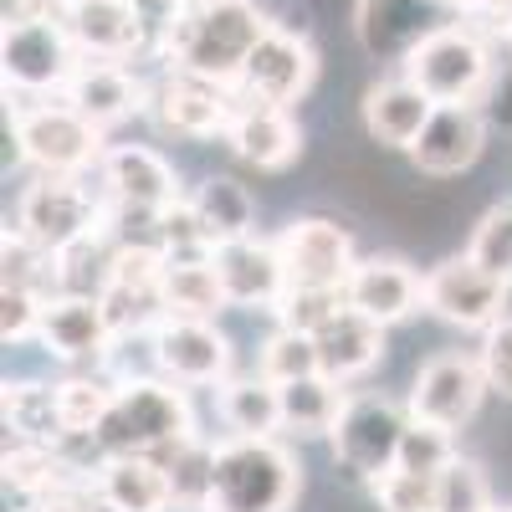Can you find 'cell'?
Instances as JSON below:
<instances>
[{
  "instance_id": "obj_50",
  "label": "cell",
  "mask_w": 512,
  "mask_h": 512,
  "mask_svg": "<svg viewBox=\"0 0 512 512\" xmlns=\"http://www.w3.org/2000/svg\"><path fill=\"white\" fill-rule=\"evenodd\" d=\"M431 512H436V507H431Z\"/></svg>"
},
{
  "instance_id": "obj_27",
  "label": "cell",
  "mask_w": 512,
  "mask_h": 512,
  "mask_svg": "<svg viewBox=\"0 0 512 512\" xmlns=\"http://www.w3.org/2000/svg\"><path fill=\"white\" fill-rule=\"evenodd\" d=\"M221 308H231V297L216 272V256H169L164 262V313L216 318Z\"/></svg>"
},
{
  "instance_id": "obj_5",
  "label": "cell",
  "mask_w": 512,
  "mask_h": 512,
  "mask_svg": "<svg viewBox=\"0 0 512 512\" xmlns=\"http://www.w3.org/2000/svg\"><path fill=\"white\" fill-rule=\"evenodd\" d=\"M16 128V154L36 164L41 175H82L88 164H103V128L82 118L72 103L52 108H26L11 118Z\"/></svg>"
},
{
  "instance_id": "obj_4",
  "label": "cell",
  "mask_w": 512,
  "mask_h": 512,
  "mask_svg": "<svg viewBox=\"0 0 512 512\" xmlns=\"http://www.w3.org/2000/svg\"><path fill=\"white\" fill-rule=\"evenodd\" d=\"M405 77L420 82V88L431 93L436 103H487L492 82H497L487 31H477L472 21L436 26L405 57Z\"/></svg>"
},
{
  "instance_id": "obj_29",
  "label": "cell",
  "mask_w": 512,
  "mask_h": 512,
  "mask_svg": "<svg viewBox=\"0 0 512 512\" xmlns=\"http://www.w3.org/2000/svg\"><path fill=\"white\" fill-rule=\"evenodd\" d=\"M6 431L16 441H41V446H62L67 441V420L57 384H6Z\"/></svg>"
},
{
  "instance_id": "obj_45",
  "label": "cell",
  "mask_w": 512,
  "mask_h": 512,
  "mask_svg": "<svg viewBox=\"0 0 512 512\" xmlns=\"http://www.w3.org/2000/svg\"><path fill=\"white\" fill-rule=\"evenodd\" d=\"M487 113H492L497 123H507V128H512V72L492 82V93H487Z\"/></svg>"
},
{
  "instance_id": "obj_22",
  "label": "cell",
  "mask_w": 512,
  "mask_h": 512,
  "mask_svg": "<svg viewBox=\"0 0 512 512\" xmlns=\"http://www.w3.org/2000/svg\"><path fill=\"white\" fill-rule=\"evenodd\" d=\"M41 344L57 359H103L113 344V323L103 297H82V292H57L47 297V313H41Z\"/></svg>"
},
{
  "instance_id": "obj_21",
  "label": "cell",
  "mask_w": 512,
  "mask_h": 512,
  "mask_svg": "<svg viewBox=\"0 0 512 512\" xmlns=\"http://www.w3.org/2000/svg\"><path fill=\"white\" fill-rule=\"evenodd\" d=\"M103 190L113 205H128V210H169L180 200V180L169 169V159L144 144H118L103 154Z\"/></svg>"
},
{
  "instance_id": "obj_44",
  "label": "cell",
  "mask_w": 512,
  "mask_h": 512,
  "mask_svg": "<svg viewBox=\"0 0 512 512\" xmlns=\"http://www.w3.org/2000/svg\"><path fill=\"white\" fill-rule=\"evenodd\" d=\"M31 512H108V502L98 497V482H67L57 492L31 497Z\"/></svg>"
},
{
  "instance_id": "obj_30",
  "label": "cell",
  "mask_w": 512,
  "mask_h": 512,
  "mask_svg": "<svg viewBox=\"0 0 512 512\" xmlns=\"http://www.w3.org/2000/svg\"><path fill=\"white\" fill-rule=\"evenodd\" d=\"M282 390V425L297 436H323L338 425V410H344V400H338V379L333 374H303V379H287L277 384Z\"/></svg>"
},
{
  "instance_id": "obj_46",
  "label": "cell",
  "mask_w": 512,
  "mask_h": 512,
  "mask_svg": "<svg viewBox=\"0 0 512 512\" xmlns=\"http://www.w3.org/2000/svg\"><path fill=\"white\" fill-rule=\"evenodd\" d=\"M487 512H512V507H502V502H492V507H487Z\"/></svg>"
},
{
  "instance_id": "obj_19",
  "label": "cell",
  "mask_w": 512,
  "mask_h": 512,
  "mask_svg": "<svg viewBox=\"0 0 512 512\" xmlns=\"http://www.w3.org/2000/svg\"><path fill=\"white\" fill-rule=\"evenodd\" d=\"M344 292H349V308L390 328L425 303V277H415L400 256H364V262H354Z\"/></svg>"
},
{
  "instance_id": "obj_12",
  "label": "cell",
  "mask_w": 512,
  "mask_h": 512,
  "mask_svg": "<svg viewBox=\"0 0 512 512\" xmlns=\"http://www.w3.org/2000/svg\"><path fill=\"white\" fill-rule=\"evenodd\" d=\"M487 390L492 384H487L482 359H472V354H436V359H425L420 374H415L410 415L441 425V431H461V425L477 415Z\"/></svg>"
},
{
  "instance_id": "obj_35",
  "label": "cell",
  "mask_w": 512,
  "mask_h": 512,
  "mask_svg": "<svg viewBox=\"0 0 512 512\" xmlns=\"http://www.w3.org/2000/svg\"><path fill=\"white\" fill-rule=\"evenodd\" d=\"M318 338L313 333H297V328H277L267 344H262V374L272 384H287V379H303V374H318Z\"/></svg>"
},
{
  "instance_id": "obj_15",
  "label": "cell",
  "mask_w": 512,
  "mask_h": 512,
  "mask_svg": "<svg viewBox=\"0 0 512 512\" xmlns=\"http://www.w3.org/2000/svg\"><path fill=\"white\" fill-rule=\"evenodd\" d=\"M277 251H282V267H287L292 287H344L354 262H359V256H354V236L338 221H323V216L292 221L282 231Z\"/></svg>"
},
{
  "instance_id": "obj_39",
  "label": "cell",
  "mask_w": 512,
  "mask_h": 512,
  "mask_svg": "<svg viewBox=\"0 0 512 512\" xmlns=\"http://www.w3.org/2000/svg\"><path fill=\"white\" fill-rule=\"evenodd\" d=\"M451 456H456L451 431H441V425L415 420V415H410V431H405V441H400V466H405V472L441 477V466H446Z\"/></svg>"
},
{
  "instance_id": "obj_6",
  "label": "cell",
  "mask_w": 512,
  "mask_h": 512,
  "mask_svg": "<svg viewBox=\"0 0 512 512\" xmlns=\"http://www.w3.org/2000/svg\"><path fill=\"white\" fill-rule=\"evenodd\" d=\"M410 431V410H400L395 400L384 395H354L338 410V425H333V456L344 472L374 482L384 477L390 466H400V441Z\"/></svg>"
},
{
  "instance_id": "obj_37",
  "label": "cell",
  "mask_w": 512,
  "mask_h": 512,
  "mask_svg": "<svg viewBox=\"0 0 512 512\" xmlns=\"http://www.w3.org/2000/svg\"><path fill=\"white\" fill-rule=\"evenodd\" d=\"M113 390H118V384H113ZM113 390H108L103 379H67V384H57L67 436H93L103 410H108V400H113Z\"/></svg>"
},
{
  "instance_id": "obj_17",
  "label": "cell",
  "mask_w": 512,
  "mask_h": 512,
  "mask_svg": "<svg viewBox=\"0 0 512 512\" xmlns=\"http://www.w3.org/2000/svg\"><path fill=\"white\" fill-rule=\"evenodd\" d=\"M226 144L236 159L267 169V175H277V169L297 164V154H303V128H297V118L277 103H256V98H241L231 128H226Z\"/></svg>"
},
{
  "instance_id": "obj_13",
  "label": "cell",
  "mask_w": 512,
  "mask_h": 512,
  "mask_svg": "<svg viewBox=\"0 0 512 512\" xmlns=\"http://www.w3.org/2000/svg\"><path fill=\"white\" fill-rule=\"evenodd\" d=\"M456 6L451 0H359L354 6V31L359 47L379 62H400L420 47L436 26H446Z\"/></svg>"
},
{
  "instance_id": "obj_38",
  "label": "cell",
  "mask_w": 512,
  "mask_h": 512,
  "mask_svg": "<svg viewBox=\"0 0 512 512\" xmlns=\"http://www.w3.org/2000/svg\"><path fill=\"white\" fill-rule=\"evenodd\" d=\"M369 487H374V502L384 512H431L436 507V477L405 472V466H390V472L374 477Z\"/></svg>"
},
{
  "instance_id": "obj_42",
  "label": "cell",
  "mask_w": 512,
  "mask_h": 512,
  "mask_svg": "<svg viewBox=\"0 0 512 512\" xmlns=\"http://www.w3.org/2000/svg\"><path fill=\"white\" fill-rule=\"evenodd\" d=\"M41 313H47V297L26 292V287H6L0 292V333L6 344H26V338L41 333Z\"/></svg>"
},
{
  "instance_id": "obj_23",
  "label": "cell",
  "mask_w": 512,
  "mask_h": 512,
  "mask_svg": "<svg viewBox=\"0 0 512 512\" xmlns=\"http://www.w3.org/2000/svg\"><path fill=\"white\" fill-rule=\"evenodd\" d=\"M431 113H436V98L410 77L374 82V88L364 93V128L384 149H410L420 139V128L431 123Z\"/></svg>"
},
{
  "instance_id": "obj_40",
  "label": "cell",
  "mask_w": 512,
  "mask_h": 512,
  "mask_svg": "<svg viewBox=\"0 0 512 512\" xmlns=\"http://www.w3.org/2000/svg\"><path fill=\"white\" fill-rule=\"evenodd\" d=\"M159 246H164V256H210L216 251V241H210V231L195 216L190 200H175L159 216Z\"/></svg>"
},
{
  "instance_id": "obj_8",
  "label": "cell",
  "mask_w": 512,
  "mask_h": 512,
  "mask_svg": "<svg viewBox=\"0 0 512 512\" xmlns=\"http://www.w3.org/2000/svg\"><path fill=\"white\" fill-rule=\"evenodd\" d=\"M82 52L67 31L62 16H36V21H16L0 36V67H6V88L21 93H62L72 72H77Z\"/></svg>"
},
{
  "instance_id": "obj_28",
  "label": "cell",
  "mask_w": 512,
  "mask_h": 512,
  "mask_svg": "<svg viewBox=\"0 0 512 512\" xmlns=\"http://www.w3.org/2000/svg\"><path fill=\"white\" fill-rule=\"evenodd\" d=\"M190 205H195V216L205 221V231H210V241H241V236H251L256 231V200H251V190L241 185V180H231V175H210V180H200L195 185V195H190Z\"/></svg>"
},
{
  "instance_id": "obj_47",
  "label": "cell",
  "mask_w": 512,
  "mask_h": 512,
  "mask_svg": "<svg viewBox=\"0 0 512 512\" xmlns=\"http://www.w3.org/2000/svg\"><path fill=\"white\" fill-rule=\"evenodd\" d=\"M52 6H57V11H67V6H72V0H52Z\"/></svg>"
},
{
  "instance_id": "obj_14",
  "label": "cell",
  "mask_w": 512,
  "mask_h": 512,
  "mask_svg": "<svg viewBox=\"0 0 512 512\" xmlns=\"http://www.w3.org/2000/svg\"><path fill=\"white\" fill-rule=\"evenodd\" d=\"M154 364L175 384H216L231 374V344L210 318L164 313L154 323Z\"/></svg>"
},
{
  "instance_id": "obj_48",
  "label": "cell",
  "mask_w": 512,
  "mask_h": 512,
  "mask_svg": "<svg viewBox=\"0 0 512 512\" xmlns=\"http://www.w3.org/2000/svg\"><path fill=\"white\" fill-rule=\"evenodd\" d=\"M190 6H205V0H190Z\"/></svg>"
},
{
  "instance_id": "obj_31",
  "label": "cell",
  "mask_w": 512,
  "mask_h": 512,
  "mask_svg": "<svg viewBox=\"0 0 512 512\" xmlns=\"http://www.w3.org/2000/svg\"><path fill=\"white\" fill-rule=\"evenodd\" d=\"M159 461L169 472V487H175V512H210L216 507V446L190 436L175 451H164Z\"/></svg>"
},
{
  "instance_id": "obj_7",
  "label": "cell",
  "mask_w": 512,
  "mask_h": 512,
  "mask_svg": "<svg viewBox=\"0 0 512 512\" xmlns=\"http://www.w3.org/2000/svg\"><path fill=\"white\" fill-rule=\"evenodd\" d=\"M149 108H154L159 128H169V134H180V139H216V134L226 139V128L241 108V88L169 62L164 77L154 82V93H149Z\"/></svg>"
},
{
  "instance_id": "obj_25",
  "label": "cell",
  "mask_w": 512,
  "mask_h": 512,
  "mask_svg": "<svg viewBox=\"0 0 512 512\" xmlns=\"http://www.w3.org/2000/svg\"><path fill=\"white\" fill-rule=\"evenodd\" d=\"M93 482L108 512H169L175 507V487H169V472L159 456H103Z\"/></svg>"
},
{
  "instance_id": "obj_2",
  "label": "cell",
  "mask_w": 512,
  "mask_h": 512,
  "mask_svg": "<svg viewBox=\"0 0 512 512\" xmlns=\"http://www.w3.org/2000/svg\"><path fill=\"white\" fill-rule=\"evenodd\" d=\"M267 16L256 11V0H205V6H190L185 26L169 41V57L175 67L205 72L216 82H241L246 57L256 52V41L267 36Z\"/></svg>"
},
{
  "instance_id": "obj_11",
  "label": "cell",
  "mask_w": 512,
  "mask_h": 512,
  "mask_svg": "<svg viewBox=\"0 0 512 512\" xmlns=\"http://www.w3.org/2000/svg\"><path fill=\"white\" fill-rule=\"evenodd\" d=\"M507 287L487 267H477L472 256H451L431 277H425V308L456 328H497L507 318Z\"/></svg>"
},
{
  "instance_id": "obj_3",
  "label": "cell",
  "mask_w": 512,
  "mask_h": 512,
  "mask_svg": "<svg viewBox=\"0 0 512 512\" xmlns=\"http://www.w3.org/2000/svg\"><path fill=\"white\" fill-rule=\"evenodd\" d=\"M297 492V461L272 436H236L216 446V512H287Z\"/></svg>"
},
{
  "instance_id": "obj_49",
  "label": "cell",
  "mask_w": 512,
  "mask_h": 512,
  "mask_svg": "<svg viewBox=\"0 0 512 512\" xmlns=\"http://www.w3.org/2000/svg\"><path fill=\"white\" fill-rule=\"evenodd\" d=\"M451 6H456V0H451Z\"/></svg>"
},
{
  "instance_id": "obj_43",
  "label": "cell",
  "mask_w": 512,
  "mask_h": 512,
  "mask_svg": "<svg viewBox=\"0 0 512 512\" xmlns=\"http://www.w3.org/2000/svg\"><path fill=\"white\" fill-rule=\"evenodd\" d=\"M482 369H487V384L502 395V400H512V318H502L497 328H487V338H482Z\"/></svg>"
},
{
  "instance_id": "obj_34",
  "label": "cell",
  "mask_w": 512,
  "mask_h": 512,
  "mask_svg": "<svg viewBox=\"0 0 512 512\" xmlns=\"http://www.w3.org/2000/svg\"><path fill=\"white\" fill-rule=\"evenodd\" d=\"M487 507H492L487 472L466 456H451L436 477V512H487Z\"/></svg>"
},
{
  "instance_id": "obj_33",
  "label": "cell",
  "mask_w": 512,
  "mask_h": 512,
  "mask_svg": "<svg viewBox=\"0 0 512 512\" xmlns=\"http://www.w3.org/2000/svg\"><path fill=\"white\" fill-rule=\"evenodd\" d=\"M349 308V292L344 287H287L282 303L272 308L282 328H297V333H318L328 318H338Z\"/></svg>"
},
{
  "instance_id": "obj_9",
  "label": "cell",
  "mask_w": 512,
  "mask_h": 512,
  "mask_svg": "<svg viewBox=\"0 0 512 512\" xmlns=\"http://www.w3.org/2000/svg\"><path fill=\"white\" fill-rule=\"evenodd\" d=\"M103 205L98 195H88V185H82L77 175H41L26 195H21V221L16 231L31 236L36 246L47 251H67L72 241L93 236L103 226Z\"/></svg>"
},
{
  "instance_id": "obj_20",
  "label": "cell",
  "mask_w": 512,
  "mask_h": 512,
  "mask_svg": "<svg viewBox=\"0 0 512 512\" xmlns=\"http://www.w3.org/2000/svg\"><path fill=\"white\" fill-rule=\"evenodd\" d=\"M62 98L82 118H93L98 128H113L128 113L144 108V82L128 72V62H118V57H82L72 82L62 88Z\"/></svg>"
},
{
  "instance_id": "obj_18",
  "label": "cell",
  "mask_w": 512,
  "mask_h": 512,
  "mask_svg": "<svg viewBox=\"0 0 512 512\" xmlns=\"http://www.w3.org/2000/svg\"><path fill=\"white\" fill-rule=\"evenodd\" d=\"M210 256H216V272L226 282L231 308H277L282 292L292 287L287 267H282V251L267 246V241H256V236L221 241Z\"/></svg>"
},
{
  "instance_id": "obj_1",
  "label": "cell",
  "mask_w": 512,
  "mask_h": 512,
  "mask_svg": "<svg viewBox=\"0 0 512 512\" xmlns=\"http://www.w3.org/2000/svg\"><path fill=\"white\" fill-rule=\"evenodd\" d=\"M190 436H195L190 400L164 374V379H123L118 384L98 431H93V446H98V456H164Z\"/></svg>"
},
{
  "instance_id": "obj_36",
  "label": "cell",
  "mask_w": 512,
  "mask_h": 512,
  "mask_svg": "<svg viewBox=\"0 0 512 512\" xmlns=\"http://www.w3.org/2000/svg\"><path fill=\"white\" fill-rule=\"evenodd\" d=\"M466 256H472L477 267H487L492 277L512 282V200L492 205L487 216L477 221V231H472V246H466Z\"/></svg>"
},
{
  "instance_id": "obj_16",
  "label": "cell",
  "mask_w": 512,
  "mask_h": 512,
  "mask_svg": "<svg viewBox=\"0 0 512 512\" xmlns=\"http://www.w3.org/2000/svg\"><path fill=\"white\" fill-rule=\"evenodd\" d=\"M487 149V118L477 103H436L431 123L420 128V139L410 144V159L420 175L451 180L461 169H472Z\"/></svg>"
},
{
  "instance_id": "obj_24",
  "label": "cell",
  "mask_w": 512,
  "mask_h": 512,
  "mask_svg": "<svg viewBox=\"0 0 512 512\" xmlns=\"http://www.w3.org/2000/svg\"><path fill=\"white\" fill-rule=\"evenodd\" d=\"M62 21H67L82 57L128 62L134 52H144V26H139L128 0H72V6L62 11Z\"/></svg>"
},
{
  "instance_id": "obj_41",
  "label": "cell",
  "mask_w": 512,
  "mask_h": 512,
  "mask_svg": "<svg viewBox=\"0 0 512 512\" xmlns=\"http://www.w3.org/2000/svg\"><path fill=\"white\" fill-rule=\"evenodd\" d=\"M144 26V52L154 57H169V41H175V31L185 26L190 16V0H128Z\"/></svg>"
},
{
  "instance_id": "obj_10",
  "label": "cell",
  "mask_w": 512,
  "mask_h": 512,
  "mask_svg": "<svg viewBox=\"0 0 512 512\" xmlns=\"http://www.w3.org/2000/svg\"><path fill=\"white\" fill-rule=\"evenodd\" d=\"M318 77V57L308 47L303 31L292 26H267V36L256 41V52L246 57V72H241V98H256V103H277V108H292L313 88Z\"/></svg>"
},
{
  "instance_id": "obj_32",
  "label": "cell",
  "mask_w": 512,
  "mask_h": 512,
  "mask_svg": "<svg viewBox=\"0 0 512 512\" xmlns=\"http://www.w3.org/2000/svg\"><path fill=\"white\" fill-rule=\"evenodd\" d=\"M221 420L231 425L236 436H272L282 425V390L267 374L231 379L221 390Z\"/></svg>"
},
{
  "instance_id": "obj_26",
  "label": "cell",
  "mask_w": 512,
  "mask_h": 512,
  "mask_svg": "<svg viewBox=\"0 0 512 512\" xmlns=\"http://www.w3.org/2000/svg\"><path fill=\"white\" fill-rule=\"evenodd\" d=\"M313 338H318V364H323V374H333L338 384L369 374V369L384 359V323L364 318L359 308H344L338 318H328Z\"/></svg>"
}]
</instances>
